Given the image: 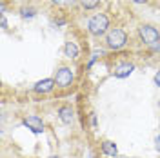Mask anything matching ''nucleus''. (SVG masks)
Masks as SVG:
<instances>
[{"mask_svg":"<svg viewBox=\"0 0 160 158\" xmlns=\"http://www.w3.org/2000/svg\"><path fill=\"white\" fill-rule=\"evenodd\" d=\"M155 149H157V153L160 155V135L155 138Z\"/></svg>","mask_w":160,"mask_h":158,"instance_id":"obj_14","label":"nucleus"},{"mask_svg":"<svg viewBox=\"0 0 160 158\" xmlns=\"http://www.w3.org/2000/svg\"><path fill=\"white\" fill-rule=\"evenodd\" d=\"M53 2H57V4H60V2H64V0H53Z\"/></svg>","mask_w":160,"mask_h":158,"instance_id":"obj_20","label":"nucleus"},{"mask_svg":"<svg viewBox=\"0 0 160 158\" xmlns=\"http://www.w3.org/2000/svg\"><path fill=\"white\" fill-rule=\"evenodd\" d=\"M128 44V33L124 29H118V27H113V29L108 31L106 35V46L113 51L122 49L124 46Z\"/></svg>","mask_w":160,"mask_h":158,"instance_id":"obj_2","label":"nucleus"},{"mask_svg":"<svg viewBox=\"0 0 160 158\" xmlns=\"http://www.w3.org/2000/svg\"><path fill=\"white\" fill-rule=\"evenodd\" d=\"M108 27H109V17L106 13H97L93 15L88 22V31H89L93 37H102L108 33Z\"/></svg>","mask_w":160,"mask_h":158,"instance_id":"obj_1","label":"nucleus"},{"mask_svg":"<svg viewBox=\"0 0 160 158\" xmlns=\"http://www.w3.org/2000/svg\"><path fill=\"white\" fill-rule=\"evenodd\" d=\"M133 2H135V4H146L148 0H133Z\"/></svg>","mask_w":160,"mask_h":158,"instance_id":"obj_17","label":"nucleus"},{"mask_svg":"<svg viewBox=\"0 0 160 158\" xmlns=\"http://www.w3.org/2000/svg\"><path fill=\"white\" fill-rule=\"evenodd\" d=\"M24 126L29 129L31 133H35V135H40V133H44V120L37 116V115H29V116H26L24 118Z\"/></svg>","mask_w":160,"mask_h":158,"instance_id":"obj_5","label":"nucleus"},{"mask_svg":"<svg viewBox=\"0 0 160 158\" xmlns=\"http://www.w3.org/2000/svg\"><path fill=\"white\" fill-rule=\"evenodd\" d=\"M158 109H160V98H158Z\"/></svg>","mask_w":160,"mask_h":158,"instance_id":"obj_21","label":"nucleus"},{"mask_svg":"<svg viewBox=\"0 0 160 158\" xmlns=\"http://www.w3.org/2000/svg\"><path fill=\"white\" fill-rule=\"evenodd\" d=\"M35 15H37V11L33 9V7H22L20 9V17L22 18H33Z\"/></svg>","mask_w":160,"mask_h":158,"instance_id":"obj_12","label":"nucleus"},{"mask_svg":"<svg viewBox=\"0 0 160 158\" xmlns=\"http://www.w3.org/2000/svg\"><path fill=\"white\" fill-rule=\"evenodd\" d=\"M64 53H66V57L71 60H77L78 58V46L75 44V42H66L64 44Z\"/></svg>","mask_w":160,"mask_h":158,"instance_id":"obj_10","label":"nucleus"},{"mask_svg":"<svg viewBox=\"0 0 160 158\" xmlns=\"http://www.w3.org/2000/svg\"><path fill=\"white\" fill-rule=\"evenodd\" d=\"M57 86L55 78H44V80H38L35 86H33V91L38 93V95H46V93H51Z\"/></svg>","mask_w":160,"mask_h":158,"instance_id":"obj_7","label":"nucleus"},{"mask_svg":"<svg viewBox=\"0 0 160 158\" xmlns=\"http://www.w3.org/2000/svg\"><path fill=\"white\" fill-rule=\"evenodd\" d=\"M155 49H157V51H160V42L157 44V46H155Z\"/></svg>","mask_w":160,"mask_h":158,"instance_id":"obj_18","label":"nucleus"},{"mask_svg":"<svg viewBox=\"0 0 160 158\" xmlns=\"http://www.w3.org/2000/svg\"><path fill=\"white\" fill-rule=\"evenodd\" d=\"M73 78H75V75H73L71 67H66V66L58 67L57 73H55V82H57V86L62 87V89L69 87L71 84H73Z\"/></svg>","mask_w":160,"mask_h":158,"instance_id":"obj_4","label":"nucleus"},{"mask_svg":"<svg viewBox=\"0 0 160 158\" xmlns=\"http://www.w3.org/2000/svg\"><path fill=\"white\" fill-rule=\"evenodd\" d=\"M138 37L146 46H157L160 42V33L157 27H153L149 24H142L138 27Z\"/></svg>","mask_w":160,"mask_h":158,"instance_id":"obj_3","label":"nucleus"},{"mask_svg":"<svg viewBox=\"0 0 160 158\" xmlns=\"http://www.w3.org/2000/svg\"><path fill=\"white\" fill-rule=\"evenodd\" d=\"M153 82H155V86H157V87H160V69L155 73V77H153Z\"/></svg>","mask_w":160,"mask_h":158,"instance_id":"obj_13","label":"nucleus"},{"mask_svg":"<svg viewBox=\"0 0 160 158\" xmlns=\"http://www.w3.org/2000/svg\"><path fill=\"white\" fill-rule=\"evenodd\" d=\"M2 29H8V20H6L4 15H2Z\"/></svg>","mask_w":160,"mask_h":158,"instance_id":"obj_15","label":"nucleus"},{"mask_svg":"<svg viewBox=\"0 0 160 158\" xmlns=\"http://www.w3.org/2000/svg\"><path fill=\"white\" fill-rule=\"evenodd\" d=\"M133 71H135V64H133V62H120L118 66L115 67L113 75H115L117 78H128Z\"/></svg>","mask_w":160,"mask_h":158,"instance_id":"obj_8","label":"nucleus"},{"mask_svg":"<svg viewBox=\"0 0 160 158\" xmlns=\"http://www.w3.org/2000/svg\"><path fill=\"white\" fill-rule=\"evenodd\" d=\"M80 4H82V7L84 9H95V7H98L100 0H80Z\"/></svg>","mask_w":160,"mask_h":158,"instance_id":"obj_11","label":"nucleus"},{"mask_svg":"<svg viewBox=\"0 0 160 158\" xmlns=\"http://www.w3.org/2000/svg\"><path fill=\"white\" fill-rule=\"evenodd\" d=\"M91 126L97 127V116H95V115H91Z\"/></svg>","mask_w":160,"mask_h":158,"instance_id":"obj_16","label":"nucleus"},{"mask_svg":"<svg viewBox=\"0 0 160 158\" xmlns=\"http://www.w3.org/2000/svg\"><path fill=\"white\" fill-rule=\"evenodd\" d=\"M49 158H60L58 155H53V156H49Z\"/></svg>","mask_w":160,"mask_h":158,"instance_id":"obj_19","label":"nucleus"},{"mask_svg":"<svg viewBox=\"0 0 160 158\" xmlns=\"http://www.w3.org/2000/svg\"><path fill=\"white\" fill-rule=\"evenodd\" d=\"M57 115H58V120L64 126H69V124H73V120H75V111H73V107L68 106V104L60 106L58 111H57Z\"/></svg>","mask_w":160,"mask_h":158,"instance_id":"obj_6","label":"nucleus"},{"mask_svg":"<svg viewBox=\"0 0 160 158\" xmlns=\"http://www.w3.org/2000/svg\"><path fill=\"white\" fill-rule=\"evenodd\" d=\"M100 151H102L106 156H111V158L118 156V147H117V144L111 142V140H104L102 146H100Z\"/></svg>","mask_w":160,"mask_h":158,"instance_id":"obj_9","label":"nucleus"}]
</instances>
